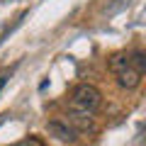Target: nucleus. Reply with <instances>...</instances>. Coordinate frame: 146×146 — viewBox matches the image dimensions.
Masks as SVG:
<instances>
[{
	"instance_id": "nucleus-1",
	"label": "nucleus",
	"mask_w": 146,
	"mask_h": 146,
	"mask_svg": "<svg viewBox=\"0 0 146 146\" xmlns=\"http://www.w3.org/2000/svg\"><path fill=\"white\" fill-rule=\"evenodd\" d=\"M71 105H73L76 112H80V115H95V112L100 110V105H102V95H100V90L95 88V85L78 83L76 88H73Z\"/></svg>"
},
{
	"instance_id": "nucleus-2",
	"label": "nucleus",
	"mask_w": 146,
	"mask_h": 146,
	"mask_svg": "<svg viewBox=\"0 0 146 146\" xmlns=\"http://www.w3.org/2000/svg\"><path fill=\"white\" fill-rule=\"evenodd\" d=\"M46 131H49L51 136H56L58 141H68V144H73V141L78 139V131L73 129L66 119H51V122L46 124Z\"/></svg>"
},
{
	"instance_id": "nucleus-3",
	"label": "nucleus",
	"mask_w": 146,
	"mask_h": 146,
	"mask_svg": "<svg viewBox=\"0 0 146 146\" xmlns=\"http://www.w3.org/2000/svg\"><path fill=\"white\" fill-rule=\"evenodd\" d=\"M66 122H68L76 131H93V129H95L93 117H90V115H80V112H71Z\"/></svg>"
},
{
	"instance_id": "nucleus-4",
	"label": "nucleus",
	"mask_w": 146,
	"mask_h": 146,
	"mask_svg": "<svg viewBox=\"0 0 146 146\" xmlns=\"http://www.w3.org/2000/svg\"><path fill=\"white\" fill-rule=\"evenodd\" d=\"M141 76L134 71V68H127V71H119L117 73V85L119 88H127V90H134L136 85H139Z\"/></svg>"
},
{
	"instance_id": "nucleus-5",
	"label": "nucleus",
	"mask_w": 146,
	"mask_h": 146,
	"mask_svg": "<svg viewBox=\"0 0 146 146\" xmlns=\"http://www.w3.org/2000/svg\"><path fill=\"white\" fill-rule=\"evenodd\" d=\"M127 68H131L129 66V54H115V56L110 58V71H115V73H119V71H127Z\"/></svg>"
},
{
	"instance_id": "nucleus-6",
	"label": "nucleus",
	"mask_w": 146,
	"mask_h": 146,
	"mask_svg": "<svg viewBox=\"0 0 146 146\" xmlns=\"http://www.w3.org/2000/svg\"><path fill=\"white\" fill-rule=\"evenodd\" d=\"M129 66L141 76V73L146 71V54H144V51H134V54H129Z\"/></svg>"
},
{
	"instance_id": "nucleus-7",
	"label": "nucleus",
	"mask_w": 146,
	"mask_h": 146,
	"mask_svg": "<svg viewBox=\"0 0 146 146\" xmlns=\"http://www.w3.org/2000/svg\"><path fill=\"white\" fill-rule=\"evenodd\" d=\"M5 83H7V76H3V78H0V90L5 88Z\"/></svg>"
},
{
	"instance_id": "nucleus-8",
	"label": "nucleus",
	"mask_w": 146,
	"mask_h": 146,
	"mask_svg": "<svg viewBox=\"0 0 146 146\" xmlns=\"http://www.w3.org/2000/svg\"><path fill=\"white\" fill-rule=\"evenodd\" d=\"M12 146H32L29 141H20V144H12Z\"/></svg>"
}]
</instances>
